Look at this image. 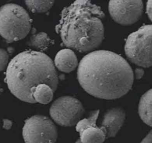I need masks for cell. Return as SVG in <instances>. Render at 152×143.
I'll return each instance as SVG.
<instances>
[{
	"mask_svg": "<svg viewBox=\"0 0 152 143\" xmlns=\"http://www.w3.org/2000/svg\"><path fill=\"white\" fill-rule=\"evenodd\" d=\"M31 19L19 5L9 3L0 7V35L11 43L24 39L29 33Z\"/></svg>",
	"mask_w": 152,
	"mask_h": 143,
	"instance_id": "4",
	"label": "cell"
},
{
	"mask_svg": "<svg viewBox=\"0 0 152 143\" xmlns=\"http://www.w3.org/2000/svg\"><path fill=\"white\" fill-rule=\"evenodd\" d=\"M5 82L11 93L18 99L35 103L34 88L40 84L50 87L53 92L58 84V76L52 59L46 54L26 50L14 57L8 65Z\"/></svg>",
	"mask_w": 152,
	"mask_h": 143,
	"instance_id": "3",
	"label": "cell"
},
{
	"mask_svg": "<svg viewBox=\"0 0 152 143\" xmlns=\"http://www.w3.org/2000/svg\"><path fill=\"white\" fill-rule=\"evenodd\" d=\"M12 125V122L11 120L8 119H4L3 120V128L7 130L10 129Z\"/></svg>",
	"mask_w": 152,
	"mask_h": 143,
	"instance_id": "19",
	"label": "cell"
},
{
	"mask_svg": "<svg viewBox=\"0 0 152 143\" xmlns=\"http://www.w3.org/2000/svg\"><path fill=\"white\" fill-rule=\"evenodd\" d=\"M9 56L6 50L0 48V71H3L7 66Z\"/></svg>",
	"mask_w": 152,
	"mask_h": 143,
	"instance_id": "17",
	"label": "cell"
},
{
	"mask_svg": "<svg viewBox=\"0 0 152 143\" xmlns=\"http://www.w3.org/2000/svg\"><path fill=\"white\" fill-rule=\"evenodd\" d=\"M151 24L141 27L130 34L125 44V53L128 59L134 64L143 68L152 65Z\"/></svg>",
	"mask_w": 152,
	"mask_h": 143,
	"instance_id": "5",
	"label": "cell"
},
{
	"mask_svg": "<svg viewBox=\"0 0 152 143\" xmlns=\"http://www.w3.org/2000/svg\"><path fill=\"white\" fill-rule=\"evenodd\" d=\"M125 119V111L120 107L108 110L104 115L102 126L106 133V138L114 137L123 125Z\"/></svg>",
	"mask_w": 152,
	"mask_h": 143,
	"instance_id": "9",
	"label": "cell"
},
{
	"mask_svg": "<svg viewBox=\"0 0 152 143\" xmlns=\"http://www.w3.org/2000/svg\"><path fill=\"white\" fill-rule=\"evenodd\" d=\"M27 8L33 12H46L54 4V1H25Z\"/></svg>",
	"mask_w": 152,
	"mask_h": 143,
	"instance_id": "15",
	"label": "cell"
},
{
	"mask_svg": "<svg viewBox=\"0 0 152 143\" xmlns=\"http://www.w3.org/2000/svg\"><path fill=\"white\" fill-rule=\"evenodd\" d=\"M53 43L48 35L45 32H39L32 35L28 45L40 51L46 50Z\"/></svg>",
	"mask_w": 152,
	"mask_h": 143,
	"instance_id": "14",
	"label": "cell"
},
{
	"mask_svg": "<svg viewBox=\"0 0 152 143\" xmlns=\"http://www.w3.org/2000/svg\"><path fill=\"white\" fill-rule=\"evenodd\" d=\"M23 137L26 143H55L58 131L49 117L34 115L26 120L23 128Z\"/></svg>",
	"mask_w": 152,
	"mask_h": 143,
	"instance_id": "6",
	"label": "cell"
},
{
	"mask_svg": "<svg viewBox=\"0 0 152 143\" xmlns=\"http://www.w3.org/2000/svg\"><path fill=\"white\" fill-rule=\"evenodd\" d=\"M84 112L82 103L76 98L63 96L52 104L49 114L57 124L62 126H72L77 124Z\"/></svg>",
	"mask_w": 152,
	"mask_h": 143,
	"instance_id": "7",
	"label": "cell"
},
{
	"mask_svg": "<svg viewBox=\"0 0 152 143\" xmlns=\"http://www.w3.org/2000/svg\"><path fill=\"white\" fill-rule=\"evenodd\" d=\"M146 12L147 14V15L150 19V21H151V15H152V11H151V1L149 0L147 2L146 5Z\"/></svg>",
	"mask_w": 152,
	"mask_h": 143,
	"instance_id": "18",
	"label": "cell"
},
{
	"mask_svg": "<svg viewBox=\"0 0 152 143\" xmlns=\"http://www.w3.org/2000/svg\"><path fill=\"white\" fill-rule=\"evenodd\" d=\"M138 114L145 124L151 126V89L141 96L138 105Z\"/></svg>",
	"mask_w": 152,
	"mask_h": 143,
	"instance_id": "12",
	"label": "cell"
},
{
	"mask_svg": "<svg viewBox=\"0 0 152 143\" xmlns=\"http://www.w3.org/2000/svg\"><path fill=\"white\" fill-rule=\"evenodd\" d=\"M152 141V133L151 131L149 132V133L147 135V136L142 140L140 143H151Z\"/></svg>",
	"mask_w": 152,
	"mask_h": 143,
	"instance_id": "20",
	"label": "cell"
},
{
	"mask_svg": "<svg viewBox=\"0 0 152 143\" xmlns=\"http://www.w3.org/2000/svg\"><path fill=\"white\" fill-rule=\"evenodd\" d=\"M77 79L82 88L90 95L113 100L131 90L134 74L129 64L121 55L98 50L90 52L80 61Z\"/></svg>",
	"mask_w": 152,
	"mask_h": 143,
	"instance_id": "1",
	"label": "cell"
},
{
	"mask_svg": "<svg viewBox=\"0 0 152 143\" xmlns=\"http://www.w3.org/2000/svg\"><path fill=\"white\" fill-rule=\"evenodd\" d=\"M109 12L112 19L122 26L131 25L141 17L143 10L142 1H110Z\"/></svg>",
	"mask_w": 152,
	"mask_h": 143,
	"instance_id": "8",
	"label": "cell"
},
{
	"mask_svg": "<svg viewBox=\"0 0 152 143\" xmlns=\"http://www.w3.org/2000/svg\"><path fill=\"white\" fill-rule=\"evenodd\" d=\"M135 74L137 79H140L144 75V70L142 68H136L135 69Z\"/></svg>",
	"mask_w": 152,
	"mask_h": 143,
	"instance_id": "21",
	"label": "cell"
},
{
	"mask_svg": "<svg viewBox=\"0 0 152 143\" xmlns=\"http://www.w3.org/2000/svg\"><path fill=\"white\" fill-rule=\"evenodd\" d=\"M99 114V110L93 111L87 118L80 120L76 124V131L80 133L85 129L96 126V121Z\"/></svg>",
	"mask_w": 152,
	"mask_h": 143,
	"instance_id": "16",
	"label": "cell"
},
{
	"mask_svg": "<svg viewBox=\"0 0 152 143\" xmlns=\"http://www.w3.org/2000/svg\"><path fill=\"white\" fill-rule=\"evenodd\" d=\"M104 13L90 1H75L61 12L55 27L64 45L80 52L98 47L104 39Z\"/></svg>",
	"mask_w": 152,
	"mask_h": 143,
	"instance_id": "2",
	"label": "cell"
},
{
	"mask_svg": "<svg viewBox=\"0 0 152 143\" xmlns=\"http://www.w3.org/2000/svg\"><path fill=\"white\" fill-rule=\"evenodd\" d=\"M1 91H2V89H1V88H0V93L1 92Z\"/></svg>",
	"mask_w": 152,
	"mask_h": 143,
	"instance_id": "23",
	"label": "cell"
},
{
	"mask_svg": "<svg viewBox=\"0 0 152 143\" xmlns=\"http://www.w3.org/2000/svg\"><path fill=\"white\" fill-rule=\"evenodd\" d=\"M53 91L50 86L46 84H40L37 85L33 91V98L36 103L48 104L53 98Z\"/></svg>",
	"mask_w": 152,
	"mask_h": 143,
	"instance_id": "13",
	"label": "cell"
},
{
	"mask_svg": "<svg viewBox=\"0 0 152 143\" xmlns=\"http://www.w3.org/2000/svg\"><path fill=\"white\" fill-rule=\"evenodd\" d=\"M75 143H82L81 141H80V139H78L76 142H75Z\"/></svg>",
	"mask_w": 152,
	"mask_h": 143,
	"instance_id": "22",
	"label": "cell"
},
{
	"mask_svg": "<svg viewBox=\"0 0 152 143\" xmlns=\"http://www.w3.org/2000/svg\"><path fill=\"white\" fill-rule=\"evenodd\" d=\"M82 143H103L106 139V133L102 127L91 126L80 133Z\"/></svg>",
	"mask_w": 152,
	"mask_h": 143,
	"instance_id": "11",
	"label": "cell"
},
{
	"mask_svg": "<svg viewBox=\"0 0 152 143\" xmlns=\"http://www.w3.org/2000/svg\"><path fill=\"white\" fill-rule=\"evenodd\" d=\"M53 64L60 71L68 73L75 69L78 65V61L71 49H64L57 53Z\"/></svg>",
	"mask_w": 152,
	"mask_h": 143,
	"instance_id": "10",
	"label": "cell"
}]
</instances>
